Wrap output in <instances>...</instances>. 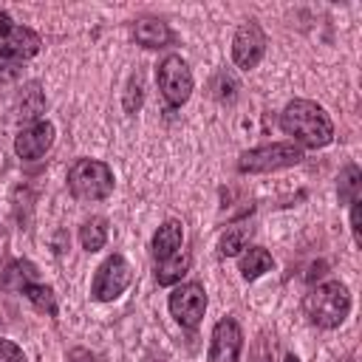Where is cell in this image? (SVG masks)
I'll use <instances>...</instances> for the list:
<instances>
[{
	"label": "cell",
	"mask_w": 362,
	"mask_h": 362,
	"mask_svg": "<svg viewBox=\"0 0 362 362\" xmlns=\"http://www.w3.org/2000/svg\"><path fill=\"white\" fill-rule=\"evenodd\" d=\"M133 37H136V42L144 45V48H164V45H170V42L175 40V34L170 31V25L161 23V20H156V17H141V20H136Z\"/></svg>",
	"instance_id": "obj_13"
},
{
	"label": "cell",
	"mask_w": 362,
	"mask_h": 362,
	"mask_svg": "<svg viewBox=\"0 0 362 362\" xmlns=\"http://www.w3.org/2000/svg\"><path fill=\"white\" fill-rule=\"evenodd\" d=\"M209 90H212V96H215L218 102H232V99L238 96V90H240V85H238V79H235L232 74H226V71H221V74H215V79H212V85H209Z\"/></svg>",
	"instance_id": "obj_22"
},
{
	"label": "cell",
	"mask_w": 362,
	"mask_h": 362,
	"mask_svg": "<svg viewBox=\"0 0 362 362\" xmlns=\"http://www.w3.org/2000/svg\"><path fill=\"white\" fill-rule=\"evenodd\" d=\"M124 110L127 113H139V107H141V102H144V79H141V74H133L130 79H127V88H124Z\"/></svg>",
	"instance_id": "obj_23"
},
{
	"label": "cell",
	"mask_w": 362,
	"mask_h": 362,
	"mask_svg": "<svg viewBox=\"0 0 362 362\" xmlns=\"http://www.w3.org/2000/svg\"><path fill=\"white\" fill-rule=\"evenodd\" d=\"M303 308H305V317L317 328H339L351 311V294H348L345 283L325 280L305 294Z\"/></svg>",
	"instance_id": "obj_2"
},
{
	"label": "cell",
	"mask_w": 362,
	"mask_h": 362,
	"mask_svg": "<svg viewBox=\"0 0 362 362\" xmlns=\"http://www.w3.org/2000/svg\"><path fill=\"white\" fill-rule=\"evenodd\" d=\"M249 235H252V226H246V223H232V226H226V232H223L221 240H218V255H221V257H235V255H240V252L246 249V243H249Z\"/></svg>",
	"instance_id": "obj_17"
},
{
	"label": "cell",
	"mask_w": 362,
	"mask_h": 362,
	"mask_svg": "<svg viewBox=\"0 0 362 362\" xmlns=\"http://www.w3.org/2000/svg\"><path fill=\"white\" fill-rule=\"evenodd\" d=\"M34 277H37V266L31 260H11L0 272V286L8 291H23L28 283H34Z\"/></svg>",
	"instance_id": "obj_15"
},
{
	"label": "cell",
	"mask_w": 362,
	"mask_h": 362,
	"mask_svg": "<svg viewBox=\"0 0 362 362\" xmlns=\"http://www.w3.org/2000/svg\"><path fill=\"white\" fill-rule=\"evenodd\" d=\"M54 144V124L40 119V122H31L28 127H23L17 136H14V153L23 158V161H37L40 156H45Z\"/></svg>",
	"instance_id": "obj_11"
},
{
	"label": "cell",
	"mask_w": 362,
	"mask_h": 362,
	"mask_svg": "<svg viewBox=\"0 0 362 362\" xmlns=\"http://www.w3.org/2000/svg\"><path fill=\"white\" fill-rule=\"evenodd\" d=\"M105 240H107V221L105 218L93 215L79 226V243L85 252H99L105 246Z\"/></svg>",
	"instance_id": "obj_18"
},
{
	"label": "cell",
	"mask_w": 362,
	"mask_h": 362,
	"mask_svg": "<svg viewBox=\"0 0 362 362\" xmlns=\"http://www.w3.org/2000/svg\"><path fill=\"white\" fill-rule=\"evenodd\" d=\"M337 195H339L342 204H354V201H359V195H362V173H359L356 164H348V167L339 173Z\"/></svg>",
	"instance_id": "obj_20"
},
{
	"label": "cell",
	"mask_w": 362,
	"mask_h": 362,
	"mask_svg": "<svg viewBox=\"0 0 362 362\" xmlns=\"http://www.w3.org/2000/svg\"><path fill=\"white\" fill-rule=\"evenodd\" d=\"M40 34L31 31L28 25H17L11 23V17L6 11H0V59L20 65L23 59H31L40 54Z\"/></svg>",
	"instance_id": "obj_6"
},
{
	"label": "cell",
	"mask_w": 362,
	"mask_h": 362,
	"mask_svg": "<svg viewBox=\"0 0 362 362\" xmlns=\"http://www.w3.org/2000/svg\"><path fill=\"white\" fill-rule=\"evenodd\" d=\"M359 204H362V201H354V204H351V232H354V243H356V246L362 243V235H359Z\"/></svg>",
	"instance_id": "obj_25"
},
{
	"label": "cell",
	"mask_w": 362,
	"mask_h": 362,
	"mask_svg": "<svg viewBox=\"0 0 362 362\" xmlns=\"http://www.w3.org/2000/svg\"><path fill=\"white\" fill-rule=\"evenodd\" d=\"M156 82H158V90L170 107H181L192 93V71L178 54H170L158 62Z\"/></svg>",
	"instance_id": "obj_5"
},
{
	"label": "cell",
	"mask_w": 362,
	"mask_h": 362,
	"mask_svg": "<svg viewBox=\"0 0 362 362\" xmlns=\"http://www.w3.org/2000/svg\"><path fill=\"white\" fill-rule=\"evenodd\" d=\"M133 280V269L122 255H110L107 260L99 263V269L93 272L90 280V297L99 303H110L116 300Z\"/></svg>",
	"instance_id": "obj_7"
},
{
	"label": "cell",
	"mask_w": 362,
	"mask_h": 362,
	"mask_svg": "<svg viewBox=\"0 0 362 362\" xmlns=\"http://www.w3.org/2000/svg\"><path fill=\"white\" fill-rule=\"evenodd\" d=\"M0 362H25V354L17 342L0 337Z\"/></svg>",
	"instance_id": "obj_24"
},
{
	"label": "cell",
	"mask_w": 362,
	"mask_h": 362,
	"mask_svg": "<svg viewBox=\"0 0 362 362\" xmlns=\"http://www.w3.org/2000/svg\"><path fill=\"white\" fill-rule=\"evenodd\" d=\"M189 263H192V257H189L187 252H184V255L178 252V255L161 260V263L156 266V280H158V286H178L181 277L189 272Z\"/></svg>",
	"instance_id": "obj_16"
},
{
	"label": "cell",
	"mask_w": 362,
	"mask_h": 362,
	"mask_svg": "<svg viewBox=\"0 0 362 362\" xmlns=\"http://www.w3.org/2000/svg\"><path fill=\"white\" fill-rule=\"evenodd\" d=\"M68 362H96V356L90 351H85V348H74L68 354Z\"/></svg>",
	"instance_id": "obj_27"
},
{
	"label": "cell",
	"mask_w": 362,
	"mask_h": 362,
	"mask_svg": "<svg viewBox=\"0 0 362 362\" xmlns=\"http://www.w3.org/2000/svg\"><path fill=\"white\" fill-rule=\"evenodd\" d=\"M23 294H25V300H28L37 311H42V314H48V317H57V294H54L51 286L34 280V283H28V286L23 288Z\"/></svg>",
	"instance_id": "obj_19"
},
{
	"label": "cell",
	"mask_w": 362,
	"mask_h": 362,
	"mask_svg": "<svg viewBox=\"0 0 362 362\" xmlns=\"http://www.w3.org/2000/svg\"><path fill=\"white\" fill-rule=\"evenodd\" d=\"M283 362H300V359H297L294 354H286V356H283Z\"/></svg>",
	"instance_id": "obj_28"
},
{
	"label": "cell",
	"mask_w": 362,
	"mask_h": 362,
	"mask_svg": "<svg viewBox=\"0 0 362 362\" xmlns=\"http://www.w3.org/2000/svg\"><path fill=\"white\" fill-rule=\"evenodd\" d=\"M300 161H303V147L300 144H294V141H274V144H263V147L240 153L238 170L240 173H272V170L294 167Z\"/></svg>",
	"instance_id": "obj_4"
},
{
	"label": "cell",
	"mask_w": 362,
	"mask_h": 362,
	"mask_svg": "<svg viewBox=\"0 0 362 362\" xmlns=\"http://www.w3.org/2000/svg\"><path fill=\"white\" fill-rule=\"evenodd\" d=\"M17 110H20L23 119H28V122H40V113L45 110V96H42V90H40L37 82H31V85L20 93Z\"/></svg>",
	"instance_id": "obj_21"
},
{
	"label": "cell",
	"mask_w": 362,
	"mask_h": 362,
	"mask_svg": "<svg viewBox=\"0 0 362 362\" xmlns=\"http://www.w3.org/2000/svg\"><path fill=\"white\" fill-rule=\"evenodd\" d=\"M280 127H283V133L291 136L294 144L311 147V150L325 147L334 139V122H331V116L325 113L322 105H317L311 99H294V102H288L283 107V113H280Z\"/></svg>",
	"instance_id": "obj_1"
},
{
	"label": "cell",
	"mask_w": 362,
	"mask_h": 362,
	"mask_svg": "<svg viewBox=\"0 0 362 362\" xmlns=\"http://www.w3.org/2000/svg\"><path fill=\"white\" fill-rule=\"evenodd\" d=\"M272 266H274V260H272L269 249H263V246H249V249H243V255H240V260H238V269H240V277H243V280H257L260 274L272 272Z\"/></svg>",
	"instance_id": "obj_14"
},
{
	"label": "cell",
	"mask_w": 362,
	"mask_h": 362,
	"mask_svg": "<svg viewBox=\"0 0 362 362\" xmlns=\"http://www.w3.org/2000/svg\"><path fill=\"white\" fill-rule=\"evenodd\" d=\"M181 243H184V223H181V221H175V218L164 221V223L156 229L153 243H150L156 263H161V260H167V257L178 255V252H181Z\"/></svg>",
	"instance_id": "obj_12"
},
{
	"label": "cell",
	"mask_w": 362,
	"mask_h": 362,
	"mask_svg": "<svg viewBox=\"0 0 362 362\" xmlns=\"http://www.w3.org/2000/svg\"><path fill=\"white\" fill-rule=\"evenodd\" d=\"M68 189L79 201H102L113 192V170L96 158H79L68 170Z\"/></svg>",
	"instance_id": "obj_3"
},
{
	"label": "cell",
	"mask_w": 362,
	"mask_h": 362,
	"mask_svg": "<svg viewBox=\"0 0 362 362\" xmlns=\"http://www.w3.org/2000/svg\"><path fill=\"white\" fill-rule=\"evenodd\" d=\"M170 314L184 328H198V322L206 314V291L201 283H181L170 291Z\"/></svg>",
	"instance_id": "obj_8"
},
{
	"label": "cell",
	"mask_w": 362,
	"mask_h": 362,
	"mask_svg": "<svg viewBox=\"0 0 362 362\" xmlns=\"http://www.w3.org/2000/svg\"><path fill=\"white\" fill-rule=\"evenodd\" d=\"M266 45H269L266 31H263L255 20L240 23L238 31H235V37H232V59H235V65L243 68V71L255 68V65L263 59Z\"/></svg>",
	"instance_id": "obj_9"
},
{
	"label": "cell",
	"mask_w": 362,
	"mask_h": 362,
	"mask_svg": "<svg viewBox=\"0 0 362 362\" xmlns=\"http://www.w3.org/2000/svg\"><path fill=\"white\" fill-rule=\"evenodd\" d=\"M17 74H20V68H17V65H11V62L0 59V82H11V79H17Z\"/></svg>",
	"instance_id": "obj_26"
},
{
	"label": "cell",
	"mask_w": 362,
	"mask_h": 362,
	"mask_svg": "<svg viewBox=\"0 0 362 362\" xmlns=\"http://www.w3.org/2000/svg\"><path fill=\"white\" fill-rule=\"evenodd\" d=\"M243 351V331L235 317H223L212 328L206 362H238Z\"/></svg>",
	"instance_id": "obj_10"
}]
</instances>
